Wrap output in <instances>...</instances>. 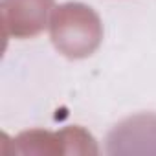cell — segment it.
I'll list each match as a JSON object with an SVG mask.
<instances>
[{"mask_svg": "<svg viewBox=\"0 0 156 156\" xmlns=\"http://www.w3.org/2000/svg\"><path fill=\"white\" fill-rule=\"evenodd\" d=\"M50 39L59 53L68 59H85L96 53L103 41L99 15L87 4L66 2L53 9Z\"/></svg>", "mask_w": 156, "mask_h": 156, "instance_id": "cell-1", "label": "cell"}, {"mask_svg": "<svg viewBox=\"0 0 156 156\" xmlns=\"http://www.w3.org/2000/svg\"><path fill=\"white\" fill-rule=\"evenodd\" d=\"M15 154H98L94 136L83 127H66L57 132L50 130H24L15 140Z\"/></svg>", "mask_w": 156, "mask_h": 156, "instance_id": "cell-2", "label": "cell"}, {"mask_svg": "<svg viewBox=\"0 0 156 156\" xmlns=\"http://www.w3.org/2000/svg\"><path fill=\"white\" fill-rule=\"evenodd\" d=\"M55 9V0H2L4 37L31 39L50 26L51 13Z\"/></svg>", "mask_w": 156, "mask_h": 156, "instance_id": "cell-3", "label": "cell"}, {"mask_svg": "<svg viewBox=\"0 0 156 156\" xmlns=\"http://www.w3.org/2000/svg\"><path fill=\"white\" fill-rule=\"evenodd\" d=\"M108 154H156V114L141 112L119 121L107 136Z\"/></svg>", "mask_w": 156, "mask_h": 156, "instance_id": "cell-4", "label": "cell"}]
</instances>
